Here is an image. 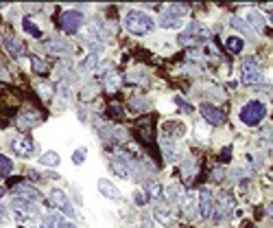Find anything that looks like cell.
Returning <instances> with one entry per match:
<instances>
[{"label": "cell", "mask_w": 273, "mask_h": 228, "mask_svg": "<svg viewBox=\"0 0 273 228\" xmlns=\"http://www.w3.org/2000/svg\"><path fill=\"white\" fill-rule=\"evenodd\" d=\"M271 22H273V14H271Z\"/></svg>", "instance_id": "cell-50"}, {"label": "cell", "mask_w": 273, "mask_h": 228, "mask_svg": "<svg viewBox=\"0 0 273 228\" xmlns=\"http://www.w3.org/2000/svg\"><path fill=\"white\" fill-rule=\"evenodd\" d=\"M96 66H99V55H94V53H90V55L83 59L81 64H79V70L81 73H90V70H94Z\"/></svg>", "instance_id": "cell-29"}, {"label": "cell", "mask_w": 273, "mask_h": 228, "mask_svg": "<svg viewBox=\"0 0 273 228\" xmlns=\"http://www.w3.org/2000/svg\"><path fill=\"white\" fill-rule=\"evenodd\" d=\"M153 121H155L153 114H144V117L138 119L136 125H133L138 141H140L144 147H151V145H153Z\"/></svg>", "instance_id": "cell-5"}, {"label": "cell", "mask_w": 273, "mask_h": 228, "mask_svg": "<svg viewBox=\"0 0 273 228\" xmlns=\"http://www.w3.org/2000/svg\"><path fill=\"white\" fill-rule=\"evenodd\" d=\"M147 191H149L151 197H155V200L162 195V187H160L157 182H147Z\"/></svg>", "instance_id": "cell-38"}, {"label": "cell", "mask_w": 273, "mask_h": 228, "mask_svg": "<svg viewBox=\"0 0 273 228\" xmlns=\"http://www.w3.org/2000/svg\"><path fill=\"white\" fill-rule=\"evenodd\" d=\"M199 213H201V217H212V213H214V200H212V193L208 189H201L199 191Z\"/></svg>", "instance_id": "cell-14"}, {"label": "cell", "mask_w": 273, "mask_h": 228, "mask_svg": "<svg viewBox=\"0 0 273 228\" xmlns=\"http://www.w3.org/2000/svg\"><path fill=\"white\" fill-rule=\"evenodd\" d=\"M125 81L127 83H144V75L142 73H138V75L136 73H129V75L125 77Z\"/></svg>", "instance_id": "cell-41"}, {"label": "cell", "mask_w": 273, "mask_h": 228, "mask_svg": "<svg viewBox=\"0 0 273 228\" xmlns=\"http://www.w3.org/2000/svg\"><path fill=\"white\" fill-rule=\"evenodd\" d=\"M11 208L16 211V217L20 221H27V219H38L40 217V208L35 206L33 202L29 200H22V197H14V202H11Z\"/></svg>", "instance_id": "cell-7"}, {"label": "cell", "mask_w": 273, "mask_h": 228, "mask_svg": "<svg viewBox=\"0 0 273 228\" xmlns=\"http://www.w3.org/2000/svg\"><path fill=\"white\" fill-rule=\"evenodd\" d=\"M173 101H175V103H177L179 107H181V110H184L186 114H190L192 110H195V107H192L190 103H188V101L184 99V97H179V94H175V97H173Z\"/></svg>", "instance_id": "cell-37"}, {"label": "cell", "mask_w": 273, "mask_h": 228, "mask_svg": "<svg viewBox=\"0 0 273 228\" xmlns=\"http://www.w3.org/2000/svg\"><path fill=\"white\" fill-rule=\"evenodd\" d=\"M229 156H232V145H227V147L221 152V160H225V163H227V160H229Z\"/></svg>", "instance_id": "cell-44"}, {"label": "cell", "mask_w": 273, "mask_h": 228, "mask_svg": "<svg viewBox=\"0 0 273 228\" xmlns=\"http://www.w3.org/2000/svg\"><path fill=\"white\" fill-rule=\"evenodd\" d=\"M31 68H33V73L40 75V77L51 75V66H48L46 62H42L40 57H31Z\"/></svg>", "instance_id": "cell-27"}, {"label": "cell", "mask_w": 273, "mask_h": 228, "mask_svg": "<svg viewBox=\"0 0 273 228\" xmlns=\"http://www.w3.org/2000/svg\"><path fill=\"white\" fill-rule=\"evenodd\" d=\"M14 171V160H9L7 156L0 154V176H9Z\"/></svg>", "instance_id": "cell-34"}, {"label": "cell", "mask_w": 273, "mask_h": 228, "mask_svg": "<svg viewBox=\"0 0 273 228\" xmlns=\"http://www.w3.org/2000/svg\"><path fill=\"white\" fill-rule=\"evenodd\" d=\"M3 44H5V49L9 51V55H14V57H22L24 55V44L18 38H11V35H5L3 38Z\"/></svg>", "instance_id": "cell-20"}, {"label": "cell", "mask_w": 273, "mask_h": 228, "mask_svg": "<svg viewBox=\"0 0 273 228\" xmlns=\"http://www.w3.org/2000/svg\"><path fill=\"white\" fill-rule=\"evenodd\" d=\"M42 228H77V226L70 224V221H66L64 217H59V215L48 213L42 217Z\"/></svg>", "instance_id": "cell-19"}, {"label": "cell", "mask_w": 273, "mask_h": 228, "mask_svg": "<svg viewBox=\"0 0 273 228\" xmlns=\"http://www.w3.org/2000/svg\"><path fill=\"white\" fill-rule=\"evenodd\" d=\"M229 25H232L234 29H236V31H240L242 35H245V38H253V33H256V31H253V29L249 27V25H247V20H240V18H229Z\"/></svg>", "instance_id": "cell-23"}, {"label": "cell", "mask_w": 273, "mask_h": 228, "mask_svg": "<svg viewBox=\"0 0 273 228\" xmlns=\"http://www.w3.org/2000/svg\"><path fill=\"white\" fill-rule=\"evenodd\" d=\"M5 193H7V187H5V184H0V197H3Z\"/></svg>", "instance_id": "cell-48"}, {"label": "cell", "mask_w": 273, "mask_h": 228, "mask_svg": "<svg viewBox=\"0 0 273 228\" xmlns=\"http://www.w3.org/2000/svg\"><path fill=\"white\" fill-rule=\"evenodd\" d=\"M223 173H225V171H223L221 167H218V169H214V171H212V176H214V180L218 182V180H223Z\"/></svg>", "instance_id": "cell-45"}, {"label": "cell", "mask_w": 273, "mask_h": 228, "mask_svg": "<svg viewBox=\"0 0 273 228\" xmlns=\"http://www.w3.org/2000/svg\"><path fill=\"white\" fill-rule=\"evenodd\" d=\"M103 79V90H105L107 94H114L120 90V83H123V79H120V73H114V70H109V73H105L101 77Z\"/></svg>", "instance_id": "cell-16"}, {"label": "cell", "mask_w": 273, "mask_h": 228, "mask_svg": "<svg viewBox=\"0 0 273 228\" xmlns=\"http://www.w3.org/2000/svg\"><path fill=\"white\" fill-rule=\"evenodd\" d=\"M164 195H166V202L171 204V206H175V204H179L181 200H184V191H181L179 184H171V187H166Z\"/></svg>", "instance_id": "cell-22"}, {"label": "cell", "mask_w": 273, "mask_h": 228, "mask_svg": "<svg viewBox=\"0 0 273 228\" xmlns=\"http://www.w3.org/2000/svg\"><path fill=\"white\" fill-rule=\"evenodd\" d=\"M14 193L18 197H22V200H29V202H42L44 200V195L40 193L38 189L33 187V184H27V182H20L14 187Z\"/></svg>", "instance_id": "cell-12"}, {"label": "cell", "mask_w": 273, "mask_h": 228, "mask_svg": "<svg viewBox=\"0 0 273 228\" xmlns=\"http://www.w3.org/2000/svg\"><path fill=\"white\" fill-rule=\"evenodd\" d=\"M83 22H86V16H83L79 9H68L62 14V18H59V27H62V31H66L68 35H75L79 29L83 27Z\"/></svg>", "instance_id": "cell-4"}, {"label": "cell", "mask_w": 273, "mask_h": 228, "mask_svg": "<svg viewBox=\"0 0 273 228\" xmlns=\"http://www.w3.org/2000/svg\"><path fill=\"white\" fill-rule=\"evenodd\" d=\"M51 206H55V208H59L66 217H70V219H75L77 217V211H75V206H72V202H70V197L64 193L62 189H53L51 191Z\"/></svg>", "instance_id": "cell-8"}, {"label": "cell", "mask_w": 273, "mask_h": 228, "mask_svg": "<svg viewBox=\"0 0 273 228\" xmlns=\"http://www.w3.org/2000/svg\"><path fill=\"white\" fill-rule=\"evenodd\" d=\"M186 14H188V5H168V7L160 14L157 25L162 29H177V27H181Z\"/></svg>", "instance_id": "cell-2"}, {"label": "cell", "mask_w": 273, "mask_h": 228, "mask_svg": "<svg viewBox=\"0 0 273 228\" xmlns=\"http://www.w3.org/2000/svg\"><path fill=\"white\" fill-rule=\"evenodd\" d=\"M0 79H5V81L9 79V73H7V68H5L3 64H0Z\"/></svg>", "instance_id": "cell-46"}, {"label": "cell", "mask_w": 273, "mask_h": 228, "mask_svg": "<svg viewBox=\"0 0 273 228\" xmlns=\"http://www.w3.org/2000/svg\"><path fill=\"white\" fill-rule=\"evenodd\" d=\"M179 44H181V46H188V44H190V46H195V44H199V42H197L195 38H192V35L181 33V35H179Z\"/></svg>", "instance_id": "cell-40"}, {"label": "cell", "mask_w": 273, "mask_h": 228, "mask_svg": "<svg viewBox=\"0 0 273 228\" xmlns=\"http://www.w3.org/2000/svg\"><path fill=\"white\" fill-rule=\"evenodd\" d=\"M269 213H271V217H273V204H271V206H269Z\"/></svg>", "instance_id": "cell-49"}, {"label": "cell", "mask_w": 273, "mask_h": 228, "mask_svg": "<svg viewBox=\"0 0 273 228\" xmlns=\"http://www.w3.org/2000/svg\"><path fill=\"white\" fill-rule=\"evenodd\" d=\"M153 217L160 221V224H164V226H171L173 224V217L168 215V211L164 206H160V204H155V208H153Z\"/></svg>", "instance_id": "cell-28"}, {"label": "cell", "mask_w": 273, "mask_h": 228, "mask_svg": "<svg viewBox=\"0 0 273 228\" xmlns=\"http://www.w3.org/2000/svg\"><path fill=\"white\" fill-rule=\"evenodd\" d=\"M266 117V105L262 101H249L240 107V121L249 128H258L260 121Z\"/></svg>", "instance_id": "cell-3"}, {"label": "cell", "mask_w": 273, "mask_h": 228, "mask_svg": "<svg viewBox=\"0 0 273 228\" xmlns=\"http://www.w3.org/2000/svg\"><path fill=\"white\" fill-rule=\"evenodd\" d=\"M44 123V114H40V112H33V110H29V112H22L20 117L16 119V125L20 128L22 132H27V130H33V128H38V125Z\"/></svg>", "instance_id": "cell-10"}, {"label": "cell", "mask_w": 273, "mask_h": 228, "mask_svg": "<svg viewBox=\"0 0 273 228\" xmlns=\"http://www.w3.org/2000/svg\"><path fill=\"white\" fill-rule=\"evenodd\" d=\"M133 202H136L138 206H144V204L149 202V197H147V193H144V191H136V193H133Z\"/></svg>", "instance_id": "cell-39"}, {"label": "cell", "mask_w": 273, "mask_h": 228, "mask_svg": "<svg viewBox=\"0 0 273 228\" xmlns=\"http://www.w3.org/2000/svg\"><path fill=\"white\" fill-rule=\"evenodd\" d=\"M214 211L218 213V215H216L218 219H223V217H229V215L234 213V200H232V197H229V195H225V193H223L221 197H218V204L214 206Z\"/></svg>", "instance_id": "cell-17"}, {"label": "cell", "mask_w": 273, "mask_h": 228, "mask_svg": "<svg viewBox=\"0 0 273 228\" xmlns=\"http://www.w3.org/2000/svg\"><path fill=\"white\" fill-rule=\"evenodd\" d=\"M109 165H112V171L116 173V176H120V178H127V180H129V178L133 176V171H131L129 167H127V165H125L120 158H114Z\"/></svg>", "instance_id": "cell-25"}, {"label": "cell", "mask_w": 273, "mask_h": 228, "mask_svg": "<svg viewBox=\"0 0 273 228\" xmlns=\"http://www.w3.org/2000/svg\"><path fill=\"white\" fill-rule=\"evenodd\" d=\"M79 119H81V121H86V119H88V112H83V110H79Z\"/></svg>", "instance_id": "cell-47"}, {"label": "cell", "mask_w": 273, "mask_h": 228, "mask_svg": "<svg viewBox=\"0 0 273 228\" xmlns=\"http://www.w3.org/2000/svg\"><path fill=\"white\" fill-rule=\"evenodd\" d=\"M264 75H262V68H260V64L256 62L253 57L245 59V62L240 64V81L247 83V86H253V83L262 81Z\"/></svg>", "instance_id": "cell-6"}, {"label": "cell", "mask_w": 273, "mask_h": 228, "mask_svg": "<svg viewBox=\"0 0 273 228\" xmlns=\"http://www.w3.org/2000/svg\"><path fill=\"white\" fill-rule=\"evenodd\" d=\"M195 171H197V163L192 158H186V163H184V176H186V180H190L192 176H195Z\"/></svg>", "instance_id": "cell-35"}, {"label": "cell", "mask_w": 273, "mask_h": 228, "mask_svg": "<svg viewBox=\"0 0 273 228\" xmlns=\"http://www.w3.org/2000/svg\"><path fill=\"white\" fill-rule=\"evenodd\" d=\"M86 156H88V149L86 147L75 149V154H72V163H75V165H83V163H86Z\"/></svg>", "instance_id": "cell-36"}, {"label": "cell", "mask_w": 273, "mask_h": 228, "mask_svg": "<svg viewBox=\"0 0 273 228\" xmlns=\"http://www.w3.org/2000/svg\"><path fill=\"white\" fill-rule=\"evenodd\" d=\"M225 49L236 55V53H242V49H245V42H242V38H236V35H234V38L225 40Z\"/></svg>", "instance_id": "cell-31"}, {"label": "cell", "mask_w": 273, "mask_h": 228, "mask_svg": "<svg viewBox=\"0 0 273 228\" xmlns=\"http://www.w3.org/2000/svg\"><path fill=\"white\" fill-rule=\"evenodd\" d=\"M11 152H14L16 156H22V158H33L35 154V143L33 139H29V136H16L14 141H11Z\"/></svg>", "instance_id": "cell-9"}, {"label": "cell", "mask_w": 273, "mask_h": 228, "mask_svg": "<svg viewBox=\"0 0 273 228\" xmlns=\"http://www.w3.org/2000/svg\"><path fill=\"white\" fill-rule=\"evenodd\" d=\"M59 94H62L64 99H70V97H72V92H70V86H68V83H66V81H62V83H59Z\"/></svg>", "instance_id": "cell-43"}, {"label": "cell", "mask_w": 273, "mask_h": 228, "mask_svg": "<svg viewBox=\"0 0 273 228\" xmlns=\"http://www.w3.org/2000/svg\"><path fill=\"white\" fill-rule=\"evenodd\" d=\"M186 33L188 35H192L197 42H201V40H210V29L201 25V22H197V20H192L190 25L186 27Z\"/></svg>", "instance_id": "cell-18"}, {"label": "cell", "mask_w": 273, "mask_h": 228, "mask_svg": "<svg viewBox=\"0 0 273 228\" xmlns=\"http://www.w3.org/2000/svg\"><path fill=\"white\" fill-rule=\"evenodd\" d=\"M201 117L210 125H223V123H225V112L218 110V107L212 105V103H203L201 105Z\"/></svg>", "instance_id": "cell-13"}, {"label": "cell", "mask_w": 273, "mask_h": 228, "mask_svg": "<svg viewBox=\"0 0 273 228\" xmlns=\"http://www.w3.org/2000/svg\"><path fill=\"white\" fill-rule=\"evenodd\" d=\"M44 49L51 53V55H70L72 53V44L68 40H64V38H51L44 44Z\"/></svg>", "instance_id": "cell-11"}, {"label": "cell", "mask_w": 273, "mask_h": 228, "mask_svg": "<svg viewBox=\"0 0 273 228\" xmlns=\"http://www.w3.org/2000/svg\"><path fill=\"white\" fill-rule=\"evenodd\" d=\"M99 191H101V195H105L107 200H123V193L118 191V187L112 182V180H107V178H101L99 180Z\"/></svg>", "instance_id": "cell-15"}, {"label": "cell", "mask_w": 273, "mask_h": 228, "mask_svg": "<svg viewBox=\"0 0 273 228\" xmlns=\"http://www.w3.org/2000/svg\"><path fill=\"white\" fill-rule=\"evenodd\" d=\"M162 152H164V156H166V160H168V163H173V160H177V149H175V141L166 139V136H164V139H162Z\"/></svg>", "instance_id": "cell-26"}, {"label": "cell", "mask_w": 273, "mask_h": 228, "mask_svg": "<svg viewBox=\"0 0 273 228\" xmlns=\"http://www.w3.org/2000/svg\"><path fill=\"white\" fill-rule=\"evenodd\" d=\"M109 114H112L114 119H120V117H123V107L112 101V103H109Z\"/></svg>", "instance_id": "cell-42"}, {"label": "cell", "mask_w": 273, "mask_h": 228, "mask_svg": "<svg viewBox=\"0 0 273 228\" xmlns=\"http://www.w3.org/2000/svg\"><path fill=\"white\" fill-rule=\"evenodd\" d=\"M149 107V101L144 99V97H133L131 101H129V110L133 112V114H138V112H144Z\"/></svg>", "instance_id": "cell-32"}, {"label": "cell", "mask_w": 273, "mask_h": 228, "mask_svg": "<svg viewBox=\"0 0 273 228\" xmlns=\"http://www.w3.org/2000/svg\"><path fill=\"white\" fill-rule=\"evenodd\" d=\"M40 163L44 165V167H59L62 160H59V154L57 152H44V154L40 156Z\"/></svg>", "instance_id": "cell-30"}, {"label": "cell", "mask_w": 273, "mask_h": 228, "mask_svg": "<svg viewBox=\"0 0 273 228\" xmlns=\"http://www.w3.org/2000/svg\"><path fill=\"white\" fill-rule=\"evenodd\" d=\"M22 27H24V31H27L29 35H33L35 40H40V38H42V31H40V27L35 25V22L31 20V18H27V20H22Z\"/></svg>", "instance_id": "cell-33"}, {"label": "cell", "mask_w": 273, "mask_h": 228, "mask_svg": "<svg viewBox=\"0 0 273 228\" xmlns=\"http://www.w3.org/2000/svg\"><path fill=\"white\" fill-rule=\"evenodd\" d=\"M247 22L253 27V31H262L264 29V25H266V18L260 14V11H256V9H251L249 14H247Z\"/></svg>", "instance_id": "cell-24"}, {"label": "cell", "mask_w": 273, "mask_h": 228, "mask_svg": "<svg viewBox=\"0 0 273 228\" xmlns=\"http://www.w3.org/2000/svg\"><path fill=\"white\" fill-rule=\"evenodd\" d=\"M125 29L131 35H147L155 29V20L140 9H131L129 14L125 16Z\"/></svg>", "instance_id": "cell-1"}, {"label": "cell", "mask_w": 273, "mask_h": 228, "mask_svg": "<svg viewBox=\"0 0 273 228\" xmlns=\"http://www.w3.org/2000/svg\"><path fill=\"white\" fill-rule=\"evenodd\" d=\"M164 134H166V139H168V136H173V139L184 136L186 134V125L181 121H166V123H164Z\"/></svg>", "instance_id": "cell-21"}]
</instances>
